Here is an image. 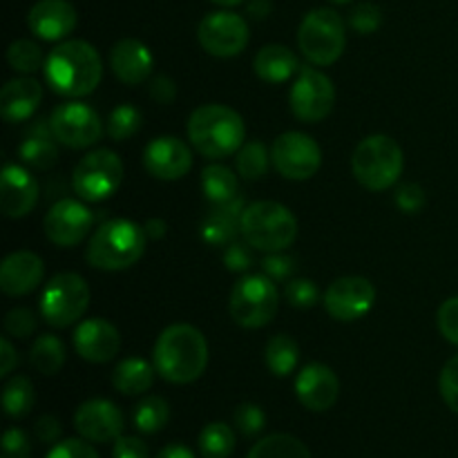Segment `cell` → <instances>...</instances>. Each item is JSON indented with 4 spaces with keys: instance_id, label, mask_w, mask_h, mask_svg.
I'll list each match as a JSON object with an SVG mask.
<instances>
[{
    "instance_id": "55",
    "label": "cell",
    "mask_w": 458,
    "mask_h": 458,
    "mask_svg": "<svg viewBox=\"0 0 458 458\" xmlns=\"http://www.w3.org/2000/svg\"><path fill=\"white\" fill-rule=\"evenodd\" d=\"M155 458H195V452H192L191 447L173 443V445H165Z\"/></svg>"
},
{
    "instance_id": "23",
    "label": "cell",
    "mask_w": 458,
    "mask_h": 458,
    "mask_svg": "<svg viewBox=\"0 0 458 458\" xmlns=\"http://www.w3.org/2000/svg\"><path fill=\"white\" fill-rule=\"evenodd\" d=\"M45 277V264L31 250H13L0 267V291L9 298H21L40 286Z\"/></svg>"
},
{
    "instance_id": "33",
    "label": "cell",
    "mask_w": 458,
    "mask_h": 458,
    "mask_svg": "<svg viewBox=\"0 0 458 458\" xmlns=\"http://www.w3.org/2000/svg\"><path fill=\"white\" fill-rule=\"evenodd\" d=\"M246 458H311V452L291 434H268L250 447Z\"/></svg>"
},
{
    "instance_id": "19",
    "label": "cell",
    "mask_w": 458,
    "mask_h": 458,
    "mask_svg": "<svg viewBox=\"0 0 458 458\" xmlns=\"http://www.w3.org/2000/svg\"><path fill=\"white\" fill-rule=\"evenodd\" d=\"M295 396L309 411H327L338 403L340 378L329 365L309 362L295 378Z\"/></svg>"
},
{
    "instance_id": "22",
    "label": "cell",
    "mask_w": 458,
    "mask_h": 458,
    "mask_svg": "<svg viewBox=\"0 0 458 458\" xmlns=\"http://www.w3.org/2000/svg\"><path fill=\"white\" fill-rule=\"evenodd\" d=\"M76 9L70 0H38L27 13V25L31 34L47 43L67 38L74 31Z\"/></svg>"
},
{
    "instance_id": "37",
    "label": "cell",
    "mask_w": 458,
    "mask_h": 458,
    "mask_svg": "<svg viewBox=\"0 0 458 458\" xmlns=\"http://www.w3.org/2000/svg\"><path fill=\"white\" fill-rule=\"evenodd\" d=\"M237 174L246 182H259L268 170V150L262 141H246L237 150Z\"/></svg>"
},
{
    "instance_id": "36",
    "label": "cell",
    "mask_w": 458,
    "mask_h": 458,
    "mask_svg": "<svg viewBox=\"0 0 458 458\" xmlns=\"http://www.w3.org/2000/svg\"><path fill=\"white\" fill-rule=\"evenodd\" d=\"M199 452L204 458H228L235 450V434L226 423H208L199 434Z\"/></svg>"
},
{
    "instance_id": "28",
    "label": "cell",
    "mask_w": 458,
    "mask_h": 458,
    "mask_svg": "<svg viewBox=\"0 0 458 458\" xmlns=\"http://www.w3.org/2000/svg\"><path fill=\"white\" fill-rule=\"evenodd\" d=\"M255 74L264 81V83L280 85L289 81L291 76L300 72V61L289 47L284 45H264L258 54H255Z\"/></svg>"
},
{
    "instance_id": "39",
    "label": "cell",
    "mask_w": 458,
    "mask_h": 458,
    "mask_svg": "<svg viewBox=\"0 0 458 458\" xmlns=\"http://www.w3.org/2000/svg\"><path fill=\"white\" fill-rule=\"evenodd\" d=\"M7 63L12 65V70L21 72V74H34L40 67H45L43 49L34 40L18 38L9 45Z\"/></svg>"
},
{
    "instance_id": "44",
    "label": "cell",
    "mask_w": 458,
    "mask_h": 458,
    "mask_svg": "<svg viewBox=\"0 0 458 458\" xmlns=\"http://www.w3.org/2000/svg\"><path fill=\"white\" fill-rule=\"evenodd\" d=\"M253 246L249 244V242H231V244L224 249V264H226V268L231 273H246L250 267H253Z\"/></svg>"
},
{
    "instance_id": "21",
    "label": "cell",
    "mask_w": 458,
    "mask_h": 458,
    "mask_svg": "<svg viewBox=\"0 0 458 458\" xmlns=\"http://www.w3.org/2000/svg\"><path fill=\"white\" fill-rule=\"evenodd\" d=\"M74 349L83 360L103 365L119 353L121 334L112 322L101 320V318H89L76 327Z\"/></svg>"
},
{
    "instance_id": "6",
    "label": "cell",
    "mask_w": 458,
    "mask_h": 458,
    "mask_svg": "<svg viewBox=\"0 0 458 458\" xmlns=\"http://www.w3.org/2000/svg\"><path fill=\"white\" fill-rule=\"evenodd\" d=\"M403 165V150L392 137L387 134H371L362 139L352 157L353 177L367 191H387L401 179Z\"/></svg>"
},
{
    "instance_id": "16",
    "label": "cell",
    "mask_w": 458,
    "mask_h": 458,
    "mask_svg": "<svg viewBox=\"0 0 458 458\" xmlns=\"http://www.w3.org/2000/svg\"><path fill=\"white\" fill-rule=\"evenodd\" d=\"M92 226L94 215L89 213V208L83 201L76 199L56 201L47 210L43 222L47 240L52 244L61 246V249H70V246H76L88 240Z\"/></svg>"
},
{
    "instance_id": "13",
    "label": "cell",
    "mask_w": 458,
    "mask_h": 458,
    "mask_svg": "<svg viewBox=\"0 0 458 458\" xmlns=\"http://www.w3.org/2000/svg\"><path fill=\"white\" fill-rule=\"evenodd\" d=\"M335 88L327 74L316 67H300L298 79L291 85L289 106L295 119L318 123L334 110Z\"/></svg>"
},
{
    "instance_id": "38",
    "label": "cell",
    "mask_w": 458,
    "mask_h": 458,
    "mask_svg": "<svg viewBox=\"0 0 458 458\" xmlns=\"http://www.w3.org/2000/svg\"><path fill=\"white\" fill-rule=\"evenodd\" d=\"M143 125V114L139 107L130 106V103H121L112 110L110 119H107V134H110L112 141H128L130 137L141 130Z\"/></svg>"
},
{
    "instance_id": "7",
    "label": "cell",
    "mask_w": 458,
    "mask_h": 458,
    "mask_svg": "<svg viewBox=\"0 0 458 458\" xmlns=\"http://www.w3.org/2000/svg\"><path fill=\"white\" fill-rule=\"evenodd\" d=\"M347 31L344 21L335 9L318 7L302 18L298 30V47L311 65H334L344 52Z\"/></svg>"
},
{
    "instance_id": "42",
    "label": "cell",
    "mask_w": 458,
    "mask_h": 458,
    "mask_svg": "<svg viewBox=\"0 0 458 458\" xmlns=\"http://www.w3.org/2000/svg\"><path fill=\"white\" fill-rule=\"evenodd\" d=\"M380 25H383V12L374 3L356 4L349 13V27L362 36L374 34V31L380 30Z\"/></svg>"
},
{
    "instance_id": "18",
    "label": "cell",
    "mask_w": 458,
    "mask_h": 458,
    "mask_svg": "<svg viewBox=\"0 0 458 458\" xmlns=\"http://www.w3.org/2000/svg\"><path fill=\"white\" fill-rule=\"evenodd\" d=\"M123 411L106 398L85 401L74 414V428L85 441L110 443L123 434Z\"/></svg>"
},
{
    "instance_id": "30",
    "label": "cell",
    "mask_w": 458,
    "mask_h": 458,
    "mask_svg": "<svg viewBox=\"0 0 458 458\" xmlns=\"http://www.w3.org/2000/svg\"><path fill=\"white\" fill-rule=\"evenodd\" d=\"M201 191L210 206H226L242 197L237 174H233V170L222 164L206 165L201 170Z\"/></svg>"
},
{
    "instance_id": "1",
    "label": "cell",
    "mask_w": 458,
    "mask_h": 458,
    "mask_svg": "<svg viewBox=\"0 0 458 458\" xmlns=\"http://www.w3.org/2000/svg\"><path fill=\"white\" fill-rule=\"evenodd\" d=\"M45 81L52 92L67 98H83L103 79L101 54L88 40H63L45 58Z\"/></svg>"
},
{
    "instance_id": "32",
    "label": "cell",
    "mask_w": 458,
    "mask_h": 458,
    "mask_svg": "<svg viewBox=\"0 0 458 458\" xmlns=\"http://www.w3.org/2000/svg\"><path fill=\"white\" fill-rule=\"evenodd\" d=\"M65 344L58 335L45 334L36 338V343L30 349V362L36 371L43 376H54L63 369L65 365Z\"/></svg>"
},
{
    "instance_id": "2",
    "label": "cell",
    "mask_w": 458,
    "mask_h": 458,
    "mask_svg": "<svg viewBox=\"0 0 458 458\" xmlns=\"http://www.w3.org/2000/svg\"><path fill=\"white\" fill-rule=\"evenodd\" d=\"M157 374L173 385H191L208 367V343L192 325H170L159 334L152 352Z\"/></svg>"
},
{
    "instance_id": "59",
    "label": "cell",
    "mask_w": 458,
    "mask_h": 458,
    "mask_svg": "<svg viewBox=\"0 0 458 458\" xmlns=\"http://www.w3.org/2000/svg\"><path fill=\"white\" fill-rule=\"evenodd\" d=\"M331 3H335V4H347V3H352V0H331Z\"/></svg>"
},
{
    "instance_id": "4",
    "label": "cell",
    "mask_w": 458,
    "mask_h": 458,
    "mask_svg": "<svg viewBox=\"0 0 458 458\" xmlns=\"http://www.w3.org/2000/svg\"><path fill=\"white\" fill-rule=\"evenodd\" d=\"M146 228L132 219H110L89 237L85 259L98 271H125L146 253Z\"/></svg>"
},
{
    "instance_id": "5",
    "label": "cell",
    "mask_w": 458,
    "mask_h": 458,
    "mask_svg": "<svg viewBox=\"0 0 458 458\" xmlns=\"http://www.w3.org/2000/svg\"><path fill=\"white\" fill-rule=\"evenodd\" d=\"M242 237L255 250H286L298 237V219L280 201H253L242 213Z\"/></svg>"
},
{
    "instance_id": "24",
    "label": "cell",
    "mask_w": 458,
    "mask_h": 458,
    "mask_svg": "<svg viewBox=\"0 0 458 458\" xmlns=\"http://www.w3.org/2000/svg\"><path fill=\"white\" fill-rule=\"evenodd\" d=\"M110 67L121 83L141 85L143 81L150 79L155 56L141 40L121 38L110 52Z\"/></svg>"
},
{
    "instance_id": "49",
    "label": "cell",
    "mask_w": 458,
    "mask_h": 458,
    "mask_svg": "<svg viewBox=\"0 0 458 458\" xmlns=\"http://www.w3.org/2000/svg\"><path fill=\"white\" fill-rule=\"evenodd\" d=\"M47 458H98V454L85 438H65L49 450Z\"/></svg>"
},
{
    "instance_id": "46",
    "label": "cell",
    "mask_w": 458,
    "mask_h": 458,
    "mask_svg": "<svg viewBox=\"0 0 458 458\" xmlns=\"http://www.w3.org/2000/svg\"><path fill=\"white\" fill-rule=\"evenodd\" d=\"M437 325L443 338L458 347V295H454V298H447L445 302L438 307Z\"/></svg>"
},
{
    "instance_id": "43",
    "label": "cell",
    "mask_w": 458,
    "mask_h": 458,
    "mask_svg": "<svg viewBox=\"0 0 458 458\" xmlns=\"http://www.w3.org/2000/svg\"><path fill=\"white\" fill-rule=\"evenodd\" d=\"M36 325H38V322H36V313L25 307L12 309V311L7 313V318H4V331H7V335L18 340H25L30 338V335H34Z\"/></svg>"
},
{
    "instance_id": "58",
    "label": "cell",
    "mask_w": 458,
    "mask_h": 458,
    "mask_svg": "<svg viewBox=\"0 0 458 458\" xmlns=\"http://www.w3.org/2000/svg\"><path fill=\"white\" fill-rule=\"evenodd\" d=\"M210 3L219 4V7H224V9H231V7H237V4H242L244 0H210Z\"/></svg>"
},
{
    "instance_id": "56",
    "label": "cell",
    "mask_w": 458,
    "mask_h": 458,
    "mask_svg": "<svg viewBox=\"0 0 458 458\" xmlns=\"http://www.w3.org/2000/svg\"><path fill=\"white\" fill-rule=\"evenodd\" d=\"M148 240H161L165 235V222L161 217H152L143 224Z\"/></svg>"
},
{
    "instance_id": "26",
    "label": "cell",
    "mask_w": 458,
    "mask_h": 458,
    "mask_svg": "<svg viewBox=\"0 0 458 458\" xmlns=\"http://www.w3.org/2000/svg\"><path fill=\"white\" fill-rule=\"evenodd\" d=\"M244 197L226 206H210L199 226V235L204 244L226 249L231 242H235L237 235L242 233V213H244Z\"/></svg>"
},
{
    "instance_id": "34",
    "label": "cell",
    "mask_w": 458,
    "mask_h": 458,
    "mask_svg": "<svg viewBox=\"0 0 458 458\" xmlns=\"http://www.w3.org/2000/svg\"><path fill=\"white\" fill-rule=\"evenodd\" d=\"M36 403L34 385L27 376H13L3 387V410L9 419H25Z\"/></svg>"
},
{
    "instance_id": "11",
    "label": "cell",
    "mask_w": 458,
    "mask_h": 458,
    "mask_svg": "<svg viewBox=\"0 0 458 458\" xmlns=\"http://www.w3.org/2000/svg\"><path fill=\"white\" fill-rule=\"evenodd\" d=\"M49 125L54 130V137L61 146L72 150H85L101 141L106 125L94 107L81 101H65L56 106L49 114Z\"/></svg>"
},
{
    "instance_id": "20",
    "label": "cell",
    "mask_w": 458,
    "mask_h": 458,
    "mask_svg": "<svg viewBox=\"0 0 458 458\" xmlns=\"http://www.w3.org/2000/svg\"><path fill=\"white\" fill-rule=\"evenodd\" d=\"M38 201V182L27 168L4 164L0 174V206L9 219H21L34 210Z\"/></svg>"
},
{
    "instance_id": "50",
    "label": "cell",
    "mask_w": 458,
    "mask_h": 458,
    "mask_svg": "<svg viewBox=\"0 0 458 458\" xmlns=\"http://www.w3.org/2000/svg\"><path fill=\"white\" fill-rule=\"evenodd\" d=\"M3 458H30V441L25 432L12 428L3 437Z\"/></svg>"
},
{
    "instance_id": "3",
    "label": "cell",
    "mask_w": 458,
    "mask_h": 458,
    "mask_svg": "<svg viewBox=\"0 0 458 458\" xmlns=\"http://www.w3.org/2000/svg\"><path fill=\"white\" fill-rule=\"evenodd\" d=\"M188 139L206 159H226L246 143V125L240 112L222 103H206L188 116Z\"/></svg>"
},
{
    "instance_id": "57",
    "label": "cell",
    "mask_w": 458,
    "mask_h": 458,
    "mask_svg": "<svg viewBox=\"0 0 458 458\" xmlns=\"http://www.w3.org/2000/svg\"><path fill=\"white\" fill-rule=\"evenodd\" d=\"M249 13L253 18H264L271 13V0H250Z\"/></svg>"
},
{
    "instance_id": "35",
    "label": "cell",
    "mask_w": 458,
    "mask_h": 458,
    "mask_svg": "<svg viewBox=\"0 0 458 458\" xmlns=\"http://www.w3.org/2000/svg\"><path fill=\"white\" fill-rule=\"evenodd\" d=\"M170 407L161 396H146L141 403H137L132 414V423L137 432L141 434H157L168 425Z\"/></svg>"
},
{
    "instance_id": "27",
    "label": "cell",
    "mask_w": 458,
    "mask_h": 458,
    "mask_svg": "<svg viewBox=\"0 0 458 458\" xmlns=\"http://www.w3.org/2000/svg\"><path fill=\"white\" fill-rule=\"evenodd\" d=\"M49 119H36L18 143V157L34 170H49L58 161V146Z\"/></svg>"
},
{
    "instance_id": "15",
    "label": "cell",
    "mask_w": 458,
    "mask_h": 458,
    "mask_svg": "<svg viewBox=\"0 0 458 458\" xmlns=\"http://www.w3.org/2000/svg\"><path fill=\"white\" fill-rule=\"evenodd\" d=\"M376 304V286L362 276L338 277L325 291V309L334 320L353 322L365 318Z\"/></svg>"
},
{
    "instance_id": "31",
    "label": "cell",
    "mask_w": 458,
    "mask_h": 458,
    "mask_svg": "<svg viewBox=\"0 0 458 458\" xmlns=\"http://www.w3.org/2000/svg\"><path fill=\"white\" fill-rule=\"evenodd\" d=\"M264 362H267L268 371L280 378H286V376L293 374L298 369L300 362V347L291 335L277 334L273 335L267 343V349H264Z\"/></svg>"
},
{
    "instance_id": "51",
    "label": "cell",
    "mask_w": 458,
    "mask_h": 458,
    "mask_svg": "<svg viewBox=\"0 0 458 458\" xmlns=\"http://www.w3.org/2000/svg\"><path fill=\"white\" fill-rule=\"evenodd\" d=\"M148 94H150L152 101L161 103V106H170L177 98V85H174V81L170 76L159 74L148 85Z\"/></svg>"
},
{
    "instance_id": "9",
    "label": "cell",
    "mask_w": 458,
    "mask_h": 458,
    "mask_svg": "<svg viewBox=\"0 0 458 458\" xmlns=\"http://www.w3.org/2000/svg\"><path fill=\"white\" fill-rule=\"evenodd\" d=\"M89 286L79 273H56L40 295V318L54 329H67L85 316Z\"/></svg>"
},
{
    "instance_id": "12",
    "label": "cell",
    "mask_w": 458,
    "mask_h": 458,
    "mask_svg": "<svg viewBox=\"0 0 458 458\" xmlns=\"http://www.w3.org/2000/svg\"><path fill=\"white\" fill-rule=\"evenodd\" d=\"M197 40H199L201 49L210 56H240L250 40L249 22L244 16L231 12V9L206 13L197 27Z\"/></svg>"
},
{
    "instance_id": "41",
    "label": "cell",
    "mask_w": 458,
    "mask_h": 458,
    "mask_svg": "<svg viewBox=\"0 0 458 458\" xmlns=\"http://www.w3.org/2000/svg\"><path fill=\"white\" fill-rule=\"evenodd\" d=\"M233 423H235L237 432L244 434L246 438L258 437L264 425H267V414L255 403H242V405H237L235 414H233Z\"/></svg>"
},
{
    "instance_id": "17",
    "label": "cell",
    "mask_w": 458,
    "mask_h": 458,
    "mask_svg": "<svg viewBox=\"0 0 458 458\" xmlns=\"http://www.w3.org/2000/svg\"><path fill=\"white\" fill-rule=\"evenodd\" d=\"M143 168L148 174L161 182H177L186 177L192 168V152L182 139L157 137L143 150Z\"/></svg>"
},
{
    "instance_id": "8",
    "label": "cell",
    "mask_w": 458,
    "mask_h": 458,
    "mask_svg": "<svg viewBox=\"0 0 458 458\" xmlns=\"http://www.w3.org/2000/svg\"><path fill=\"white\" fill-rule=\"evenodd\" d=\"M280 307V293L268 276L246 273L235 282L228 300V313L242 329H262L271 325Z\"/></svg>"
},
{
    "instance_id": "54",
    "label": "cell",
    "mask_w": 458,
    "mask_h": 458,
    "mask_svg": "<svg viewBox=\"0 0 458 458\" xmlns=\"http://www.w3.org/2000/svg\"><path fill=\"white\" fill-rule=\"evenodd\" d=\"M16 365H18L16 349H13V344L9 343L7 338H3L0 340V376L7 378V376L16 369Z\"/></svg>"
},
{
    "instance_id": "52",
    "label": "cell",
    "mask_w": 458,
    "mask_h": 458,
    "mask_svg": "<svg viewBox=\"0 0 458 458\" xmlns=\"http://www.w3.org/2000/svg\"><path fill=\"white\" fill-rule=\"evenodd\" d=\"M112 458H148V445L139 437L121 434L112 447Z\"/></svg>"
},
{
    "instance_id": "40",
    "label": "cell",
    "mask_w": 458,
    "mask_h": 458,
    "mask_svg": "<svg viewBox=\"0 0 458 458\" xmlns=\"http://www.w3.org/2000/svg\"><path fill=\"white\" fill-rule=\"evenodd\" d=\"M286 302L295 309H311L320 302V289L309 277H291L284 286Z\"/></svg>"
},
{
    "instance_id": "47",
    "label": "cell",
    "mask_w": 458,
    "mask_h": 458,
    "mask_svg": "<svg viewBox=\"0 0 458 458\" xmlns=\"http://www.w3.org/2000/svg\"><path fill=\"white\" fill-rule=\"evenodd\" d=\"M438 389H441V396L445 401V405L454 414H458V356L450 358L445 362V367H443L441 378H438Z\"/></svg>"
},
{
    "instance_id": "10",
    "label": "cell",
    "mask_w": 458,
    "mask_h": 458,
    "mask_svg": "<svg viewBox=\"0 0 458 458\" xmlns=\"http://www.w3.org/2000/svg\"><path fill=\"white\" fill-rule=\"evenodd\" d=\"M123 183V161L114 150H92L76 164L72 188L83 201L97 204L114 195Z\"/></svg>"
},
{
    "instance_id": "14",
    "label": "cell",
    "mask_w": 458,
    "mask_h": 458,
    "mask_svg": "<svg viewBox=\"0 0 458 458\" xmlns=\"http://www.w3.org/2000/svg\"><path fill=\"white\" fill-rule=\"evenodd\" d=\"M271 161L277 173L291 182H307L320 170L322 150L313 137L304 132H284L273 141Z\"/></svg>"
},
{
    "instance_id": "29",
    "label": "cell",
    "mask_w": 458,
    "mask_h": 458,
    "mask_svg": "<svg viewBox=\"0 0 458 458\" xmlns=\"http://www.w3.org/2000/svg\"><path fill=\"white\" fill-rule=\"evenodd\" d=\"M155 365L143 358H125L112 371V387L123 396H141L155 385Z\"/></svg>"
},
{
    "instance_id": "45",
    "label": "cell",
    "mask_w": 458,
    "mask_h": 458,
    "mask_svg": "<svg viewBox=\"0 0 458 458\" xmlns=\"http://www.w3.org/2000/svg\"><path fill=\"white\" fill-rule=\"evenodd\" d=\"M262 271L264 276L271 277L273 282H289L295 273V259L291 255H286L284 250H277V253H268L262 259Z\"/></svg>"
},
{
    "instance_id": "53",
    "label": "cell",
    "mask_w": 458,
    "mask_h": 458,
    "mask_svg": "<svg viewBox=\"0 0 458 458\" xmlns=\"http://www.w3.org/2000/svg\"><path fill=\"white\" fill-rule=\"evenodd\" d=\"M34 434L40 443L52 445V443H56L58 438H61V423H58V419H54V416L45 414L36 420Z\"/></svg>"
},
{
    "instance_id": "48",
    "label": "cell",
    "mask_w": 458,
    "mask_h": 458,
    "mask_svg": "<svg viewBox=\"0 0 458 458\" xmlns=\"http://www.w3.org/2000/svg\"><path fill=\"white\" fill-rule=\"evenodd\" d=\"M425 204H428V197H425L423 186H419V183H405L396 191V206L405 215L420 213Z\"/></svg>"
},
{
    "instance_id": "25",
    "label": "cell",
    "mask_w": 458,
    "mask_h": 458,
    "mask_svg": "<svg viewBox=\"0 0 458 458\" xmlns=\"http://www.w3.org/2000/svg\"><path fill=\"white\" fill-rule=\"evenodd\" d=\"M43 101V88L31 76H18L4 83L0 92V114L7 123L31 119Z\"/></svg>"
}]
</instances>
